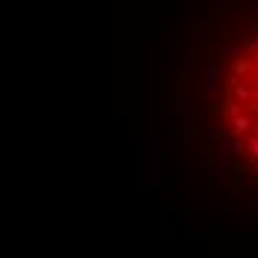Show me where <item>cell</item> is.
<instances>
[{"label":"cell","instance_id":"cell-1","mask_svg":"<svg viewBox=\"0 0 258 258\" xmlns=\"http://www.w3.org/2000/svg\"><path fill=\"white\" fill-rule=\"evenodd\" d=\"M249 131H252V122H249V113L246 110L229 119V137H246Z\"/></svg>","mask_w":258,"mask_h":258},{"label":"cell","instance_id":"cell-2","mask_svg":"<svg viewBox=\"0 0 258 258\" xmlns=\"http://www.w3.org/2000/svg\"><path fill=\"white\" fill-rule=\"evenodd\" d=\"M226 172H229V157L217 155L214 166H211V181H214V184H220V181L226 178Z\"/></svg>","mask_w":258,"mask_h":258},{"label":"cell","instance_id":"cell-3","mask_svg":"<svg viewBox=\"0 0 258 258\" xmlns=\"http://www.w3.org/2000/svg\"><path fill=\"white\" fill-rule=\"evenodd\" d=\"M243 110H246V107L237 101V98H232V95L226 98V104H223V107H217V113H226L229 119H232V116H237V113H243Z\"/></svg>","mask_w":258,"mask_h":258},{"label":"cell","instance_id":"cell-4","mask_svg":"<svg viewBox=\"0 0 258 258\" xmlns=\"http://www.w3.org/2000/svg\"><path fill=\"white\" fill-rule=\"evenodd\" d=\"M249 69H252V62L246 59V53H240L237 59L232 62V72H234V78H246L249 75Z\"/></svg>","mask_w":258,"mask_h":258},{"label":"cell","instance_id":"cell-5","mask_svg":"<svg viewBox=\"0 0 258 258\" xmlns=\"http://www.w3.org/2000/svg\"><path fill=\"white\" fill-rule=\"evenodd\" d=\"M243 155L249 160H258V134H246V152Z\"/></svg>","mask_w":258,"mask_h":258},{"label":"cell","instance_id":"cell-6","mask_svg":"<svg viewBox=\"0 0 258 258\" xmlns=\"http://www.w3.org/2000/svg\"><path fill=\"white\" fill-rule=\"evenodd\" d=\"M240 51L246 53V56H252V53L258 51V33H252V36H246V39L240 42Z\"/></svg>","mask_w":258,"mask_h":258},{"label":"cell","instance_id":"cell-7","mask_svg":"<svg viewBox=\"0 0 258 258\" xmlns=\"http://www.w3.org/2000/svg\"><path fill=\"white\" fill-rule=\"evenodd\" d=\"M205 137H208V140H214V143H217V140L223 137V131H220V125H217V122H208V125H205Z\"/></svg>","mask_w":258,"mask_h":258},{"label":"cell","instance_id":"cell-8","mask_svg":"<svg viewBox=\"0 0 258 258\" xmlns=\"http://www.w3.org/2000/svg\"><path fill=\"white\" fill-rule=\"evenodd\" d=\"M246 80H252V83L258 86V62L252 66V69H249V75H246Z\"/></svg>","mask_w":258,"mask_h":258},{"label":"cell","instance_id":"cell-9","mask_svg":"<svg viewBox=\"0 0 258 258\" xmlns=\"http://www.w3.org/2000/svg\"><path fill=\"white\" fill-rule=\"evenodd\" d=\"M249 15H252V21H255V24H258V0H255V3H252V9H249Z\"/></svg>","mask_w":258,"mask_h":258},{"label":"cell","instance_id":"cell-10","mask_svg":"<svg viewBox=\"0 0 258 258\" xmlns=\"http://www.w3.org/2000/svg\"><path fill=\"white\" fill-rule=\"evenodd\" d=\"M252 56H255V62H258V51H255V53H252Z\"/></svg>","mask_w":258,"mask_h":258}]
</instances>
